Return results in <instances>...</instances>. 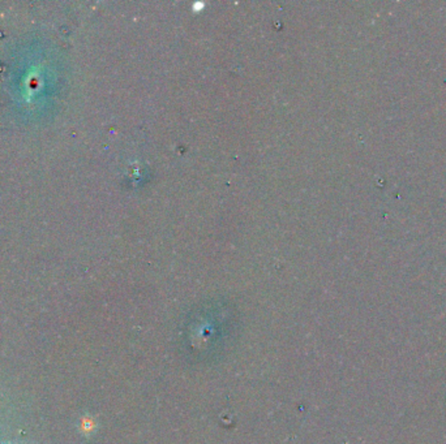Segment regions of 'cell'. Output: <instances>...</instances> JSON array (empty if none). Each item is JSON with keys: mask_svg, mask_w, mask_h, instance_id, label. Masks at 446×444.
I'll return each mask as SVG.
<instances>
[{"mask_svg": "<svg viewBox=\"0 0 446 444\" xmlns=\"http://www.w3.org/2000/svg\"><path fill=\"white\" fill-rule=\"evenodd\" d=\"M0 444H12V441H2L0 440Z\"/></svg>", "mask_w": 446, "mask_h": 444, "instance_id": "6da1fadb", "label": "cell"}]
</instances>
